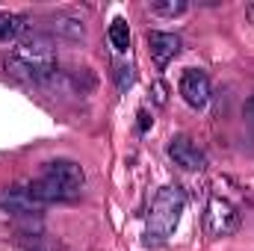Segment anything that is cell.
Returning a JSON list of instances; mask_svg holds the SVG:
<instances>
[{"label":"cell","mask_w":254,"mask_h":251,"mask_svg":"<svg viewBox=\"0 0 254 251\" xmlns=\"http://www.w3.org/2000/svg\"><path fill=\"white\" fill-rule=\"evenodd\" d=\"M151 122H154V119L148 116V110H139V130H142V133L148 130V125H151Z\"/></svg>","instance_id":"cell-14"},{"label":"cell","mask_w":254,"mask_h":251,"mask_svg":"<svg viewBox=\"0 0 254 251\" xmlns=\"http://www.w3.org/2000/svg\"><path fill=\"white\" fill-rule=\"evenodd\" d=\"M187 210V195L181 187H163L148 210V222H145V246H163L169 243V237L175 234L181 216Z\"/></svg>","instance_id":"cell-3"},{"label":"cell","mask_w":254,"mask_h":251,"mask_svg":"<svg viewBox=\"0 0 254 251\" xmlns=\"http://www.w3.org/2000/svg\"><path fill=\"white\" fill-rule=\"evenodd\" d=\"M6 74L12 77H24V80H48L57 74L60 68V57L54 51L51 42L45 39H27V42H18L15 51L6 57Z\"/></svg>","instance_id":"cell-2"},{"label":"cell","mask_w":254,"mask_h":251,"mask_svg":"<svg viewBox=\"0 0 254 251\" xmlns=\"http://www.w3.org/2000/svg\"><path fill=\"white\" fill-rule=\"evenodd\" d=\"M0 210L9 213V216L33 219L45 210V204L30 192V187H3L0 189Z\"/></svg>","instance_id":"cell-5"},{"label":"cell","mask_w":254,"mask_h":251,"mask_svg":"<svg viewBox=\"0 0 254 251\" xmlns=\"http://www.w3.org/2000/svg\"><path fill=\"white\" fill-rule=\"evenodd\" d=\"M51 30H54L57 36L74 39V42H80V39L86 36V24H83V18H77V15H71V12H57V15L51 18Z\"/></svg>","instance_id":"cell-9"},{"label":"cell","mask_w":254,"mask_h":251,"mask_svg":"<svg viewBox=\"0 0 254 251\" xmlns=\"http://www.w3.org/2000/svg\"><path fill=\"white\" fill-rule=\"evenodd\" d=\"M148 51H151V60L163 68V65H169L175 57H178V51H181V39H178L175 33L151 30V33H148Z\"/></svg>","instance_id":"cell-8"},{"label":"cell","mask_w":254,"mask_h":251,"mask_svg":"<svg viewBox=\"0 0 254 251\" xmlns=\"http://www.w3.org/2000/svg\"><path fill=\"white\" fill-rule=\"evenodd\" d=\"M178 92H181V98L190 104L192 110H204V107L210 104V95H213L210 77H207L201 68H187V71L181 74Z\"/></svg>","instance_id":"cell-6"},{"label":"cell","mask_w":254,"mask_h":251,"mask_svg":"<svg viewBox=\"0 0 254 251\" xmlns=\"http://www.w3.org/2000/svg\"><path fill=\"white\" fill-rule=\"evenodd\" d=\"M207 234L210 237H231L237 228H240V210L228 201V198H219L213 195L210 204H207Z\"/></svg>","instance_id":"cell-4"},{"label":"cell","mask_w":254,"mask_h":251,"mask_svg":"<svg viewBox=\"0 0 254 251\" xmlns=\"http://www.w3.org/2000/svg\"><path fill=\"white\" fill-rule=\"evenodd\" d=\"M30 27V18L21 12H0V42H18Z\"/></svg>","instance_id":"cell-10"},{"label":"cell","mask_w":254,"mask_h":251,"mask_svg":"<svg viewBox=\"0 0 254 251\" xmlns=\"http://www.w3.org/2000/svg\"><path fill=\"white\" fill-rule=\"evenodd\" d=\"M30 192L48 207V204H63V201H74L80 198V192L86 187V172L80 163L68 160V157H57L42 163L39 175L27 184Z\"/></svg>","instance_id":"cell-1"},{"label":"cell","mask_w":254,"mask_h":251,"mask_svg":"<svg viewBox=\"0 0 254 251\" xmlns=\"http://www.w3.org/2000/svg\"><path fill=\"white\" fill-rule=\"evenodd\" d=\"M107 39H110V45H113L119 54H125L127 48H130V24H127L125 18H116V21L110 24V30H107Z\"/></svg>","instance_id":"cell-11"},{"label":"cell","mask_w":254,"mask_h":251,"mask_svg":"<svg viewBox=\"0 0 254 251\" xmlns=\"http://www.w3.org/2000/svg\"><path fill=\"white\" fill-rule=\"evenodd\" d=\"M154 98H157V104H166V86L163 83L154 86Z\"/></svg>","instance_id":"cell-15"},{"label":"cell","mask_w":254,"mask_h":251,"mask_svg":"<svg viewBox=\"0 0 254 251\" xmlns=\"http://www.w3.org/2000/svg\"><path fill=\"white\" fill-rule=\"evenodd\" d=\"M166 154L172 157L175 166L187 169V172H201L207 169V154L192 142L190 136H175L169 145H166Z\"/></svg>","instance_id":"cell-7"},{"label":"cell","mask_w":254,"mask_h":251,"mask_svg":"<svg viewBox=\"0 0 254 251\" xmlns=\"http://www.w3.org/2000/svg\"><path fill=\"white\" fill-rule=\"evenodd\" d=\"M116 83H119L122 92L133 86V68L130 65H116Z\"/></svg>","instance_id":"cell-13"},{"label":"cell","mask_w":254,"mask_h":251,"mask_svg":"<svg viewBox=\"0 0 254 251\" xmlns=\"http://www.w3.org/2000/svg\"><path fill=\"white\" fill-rule=\"evenodd\" d=\"M187 9H190L187 0H157V3H151V12H154V15H166V18L184 15Z\"/></svg>","instance_id":"cell-12"}]
</instances>
